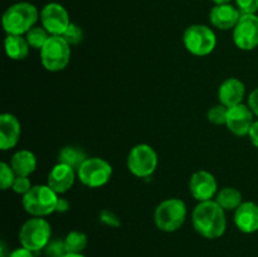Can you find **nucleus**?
I'll use <instances>...</instances> for the list:
<instances>
[{"label": "nucleus", "instance_id": "f257e3e1", "mask_svg": "<svg viewBox=\"0 0 258 257\" xmlns=\"http://www.w3.org/2000/svg\"><path fill=\"white\" fill-rule=\"evenodd\" d=\"M191 221L194 229L209 239L223 236L227 228L224 209L216 201L201 202L194 209Z\"/></svg>", "mask_w": 258, "mask_h": 257}, {"label": "nucleus", "instance_id": "f03ea898", "mask_svg": "<svg viewBox=\"0 0 258 257\" xmlns=\"http://www.w3.org/2000/svg\"><path fill=\"white\" fill-rule=\"evenodd\" d=\"M39 13L30 3H17L3 15V27L8 35L27 34L37 23Z\"/></svg>", "mask_w": 258, "mask_h": 257}, {"label": "nucleus", "instance_id": "7ed1b4c3", "mask_svg": "<svg viewBox=\"0 0 258 257\" xmlns=\"http://www.w3.org/2000/svg\"><path fill=\"white\" fill-rule=\"evenodd\" d=\"M58 201V194L49 185H35L23 196L22 203L25 212L33 217H45L57 212Z\"/></svg>", "mask_w": 258, "mask_h": 257}, {"label": "nucleus", "instance_id": "20e7f679", "mask_svg": "<svg viewBox=\"0 0 258 257\" xmlns=\"http://www.w3.org/2000/svg\"><path fill=\"white\" fill-rule=\"evenodd\" d=\"M155 224L164 232H175L186 219V206L181 199L170 198L161 202L154 214Z\"/></svg>", "mask_w": 258, "mask_h": 257}, {"label": "nucleus", "instance_id": "39448f33", "mask_svg": "<svg viewBox=\"0 0 258 257\" xmlns=\"http://www.w3.org/2000/svg\"><path fill=\"white\" fill-rule=\"evenodd\" d=\"M71 59V45L62 35H50L40 49V60L43 67L49 72L64 70Z\"/></svg>", "mask_w": 258, "mask_h": 257}, {"label": "nucleus", "instance_id": "423d86ee", "mask_svg": "<svg viewBox=\"0 0 258 257\" xmlns=\"http://www.w3.org/2000/svg\"><path fill=\"white\" fill-rule=\"evenodd\" d=\"M50 224L43 217H33L22 226L19 241L23 247L32 252L44 249L50 241Z\"/></svg>", "mask_w": 258, "mask_h": 257}, {"label": "nucleus", "instance_id": "0eeeda50", "mask_svg": "<svg viewBox=\"0 0 258 257\" xmlns=\"http://www.w3.org/2000/svg\"><path fill=\"white\" fill-rule=\"evenodd\" d=\"M186 50L194 55H208L217 45V38L213 30L207 25L194 24L185 29L183 37Z\"/></svg>", "mask_w": 258, "mask_h": 257}, {"label": "nucleus", "instance_id": "6e6552de", "mask_svg": "<svg viewBox=\"0 0 258 257\" xmlns=\"http://www.w3.org/2000/svg\"><path fill=\"white\" fill-rule=\"evenodd\" d=\"M158 166V154L148 144H139L127 156V168L139 178H148Z\"/></svg>", "mask_w": 258, "mask_h": 257}, {"label": "nucleus", "instance_id": "1a4fd4ad", "mask_svg": "<svg viewBox=\"0 0 258 257\" xmlns=\"http://www.w3.org/2000/svg\"><path fill=\"white\" fill-rule=\"evenodd\" d=\"M77 175L88 188H100L111 179L112 166L105 159L88 158L77 170Z\"/></svg>", "mask_w": 258, "mask_h": 257}, {"label": "nucleus", "instance_id": "9d476101", "mask_svg": "<svg viewBox=\"0 0 258 257\" xmlns=\"http://www.w3.org/2000/svg\"><path fill=\"white\" fill-rule=\"evenodd\" d=\"M234 44L242 50H252L258 47V17L256 14H242L233 29Z\"/></svg>", "mask_w": 258, "mask_h": 257}, {"label": "nucleus", "instance_id": "9b49d317", "mask_svg": "<svg viewBox=\"0 0 258 257\" xmlns=\"http://www.w3.org/2000/svg\"><path fill=\"white\" fill-rule=\"evenodd\" d=\"M43 28L50 35H63L70 27L71 20L67 10L58 3H49L40 13Z\"/></svg>", "mask_w": 258, "mask_h": 257}, {"label": "nucleus", "instance_id": "f8f14e48", "mask_svg": "<svg viewBox=\"0 0 258 257\" xmlns=\"http://www.w3.org/2000/svg\"><path fill=\"white\" fill-rule=\"evenodd\" d=\"M253 115L249 106L239 103L228 108V115H227V127L231 133L237 136H246L249 134L252 125H253Z\"/></svg>", "mask_w": 258, "mask_h": 257}, {"label": "nucleus", "instance_id": "ddd939ff", "mask_svg": "<svg viewBox=\"0 0 258 257\" xmlns=\"http://www.w3.org/2000/svg\"><path fill=\"white\" fill-rule=\"evenodd\" d=\"M189 189L194 199L198 202H207L212 201V198L216 196L218 184L213 174L207 170H199L191 175Z\"/></svg>", "mask_w": 258, "mask_h": 257}, {"label": "nucleus", "instance_id": "4468645a", "mask_svg": "<svg viewBox=\"0 0 258 257\" xmlns=\"http://www.w3.org/2000/svg\"><path fill=\"white\" fill-rule=\"evenodd\" d=\"M76 170L72 166L67 164L58 163L57 165L53 166L50 173L48 174V183L47 185L55 191L57 194L66 193L72 188L75 184Z\"/></svg>", "mask_w": 258, "mask_h": 257}, {"label": "nucleus", "instance_id": "2eb2a0df", "mask_svg": "<svg viewBox=\"0 0 258 257\" xmlns=\"http://www.w3.org/2000/svg\"><path fill=\"white\" fill-rule=\"evenodd\" d=\"M22 134L20 122L12 113H3L0 116V148L9 150L18 144Z\"/></svg>", "mask_w": 258, "mask_h": 257}, {"label": "nucleus", "instance_id": "dca6fc26", "mask_svg": "<svg viewBox=\"0 0 258 257\" xmlns=\"http://www.w3.org/2000/svg\"><path fill=\"white\" fill-rule=\"evenodd\" d=\"M241 17L242 14L238 8H234L231 4L216 5L209 14L212 24L222 30H229L232 28L234 29Z\"/></svg>", "mask_w": 258, "mask_h": 257}, {"label": "nucleus", "instance_id": "f3484780", "mask_svg": "<svg viewBox=\"0 0 258 257\" xmlns=\"http://www.w3.org/2000/svg\"><path fill=\"white\" fill-rule=\"evenodd\" d=\"M234 223L243 233H254L258 231V204L243 202L234 213Z\"/></svg>", "mask_w": 258, "mask_h": 257}, {"label": "nucleus", "instance_id": "a211bd4d", "mask_svg": "<svg viewBox=\"0 0 258 257\" xmlns=\"http://www.w3.org/2000/svg\"><path fill=\"white\" fill-rule=\"evenodd\" d=\"M246 87L243 82L238 78H228L221 85L218 90L219 102L226 107H233V106L242 103L244 97Z\"/></svg>", "mask_w": 258, "mask_h": 257}, {"label": "nucleus", "instance_id": "6ab92c4d", "mask_svg": "<svg viewBox=\"0 0 258 257\" xmlns=\"http://www.w3.org/2000/svg\"><path fill=\"white\" fill-rule=\"evenodd\" d=\"M10 166L17 176H29L37 168V158L29 150H19L13 155Z\"/></svg>", "mask_w": 258, "mask_h": 257}, {"label": "nucleus", "instance_id": "aec40b11", "mask_svg": "<svg viewBox=\"0 0 258 257\" xmlns=\"http://www.w3.org/2000/svg\"><path fill=\"white\" fill-rule=\"evenodd\" d=\"M29 47V43L22 35H8L5 38V52L8 57L14 60H22L27 58Z\"/></svg>", "mask_w": 258, "mask_h": 257}, {"label": "nucleus", "instance_id": "412c9836", "mask_svg": "<svg viewBox=\"0 0 258 257\" xmlns=\"http://www.w3.org/2000/svg\"><path fill=\"white\" fill-rule=\"evenodd\" d=\"M217 203L224 209V211H236L243 202H242V193L236 188L226 186L217 194Z\"/></svg>", "mask_w": 258, "mask_h": 257}, {"label": "nucleus", "instance_id": "4be33fe9", "mask_svg": "<svg viewBox=\"0 0 258 257\" xmlns=\"http://www.w3.org/2000/svg\"><path fill=\"white\" fill-rule=\"evenodd\" d=\"M87 155L85 151L77 146H66L60 150L59 153V163L67 164V165L72 166L75 170H78L83 163L87 160Z\"/></svg>", "mask_w": 258, "mask_h": 257}, {"label": "nucleus", "instance_id": "5701e85b", "mask_svg": "<svg viewBox=\"0 0 258 257\" xmlns=\"http://www.w3.org/2000/svg\"><path fill=\"white\" fill-rule=\"evenodd\" d=\"M64 244L67 253H82L87 247V236L82 232H70L64 238Z\"/></svg>", "mask_w": 258, "mask_h": 257}, {"label": "nucleus", "instance_id": "b1692460", "mask_svg": "<svg viewBox=\"0 0 258 257\" xmlns=\"http://www.w3.org/2000/svg\"><path fill=\"white\" fill-rule=\"evenodd\" d=\"M49 33L44 29V28L40 27H34L27 33V42L29 43V45L34 49H42L44 47V44L47 43V40L49 39Z\"/></svg>", "mask_w": 258, "mask_h": 257}, {"label": "nucleus", "instance_id": "393cba45", "mask_svg": "<svg viewBox=\"0 0 258 257\" xmlns=\"http://www.w3.org/2000/svg\"><path fill=\"white\" fill-rule=\"evenodd\" d=\"M15 178H17V174L14 173L12 166L8 165L7 163L3 161L0 164V186H2L3 190H7V189L12 188Z\"/></svg>", "mask_w": 258, "mask_h": 257}, {"label": "nucleus", "instance_id": "a878e982", "mask_svg": "<svg viewBox=\"0 0 258 257\" xmlns=\"http://www.w3.org/2000/svg\"><path fill=\"white\" fill-rule=\"evenodd\" d=\"M227 115H228V107L221 103L209 108L208 120L214 125H224L227 122Z\"/></svg>", "mask_w": 258, "mask_h": 257}, {"label": "nucleus", "instance_id": "bb28decb", "mask_svg": "<svg viewBox=\"0 0 258 257\" xmlns=\"http://www.w3.org/2000/svg\"><path fill=\"white\" fill-rule=\"evenodd\" d=\"M45 256L47 257H63L67 254L64 241L62 239H53L44 248Z\"/></svg>", "mask_w": 258, "mask_h": 257}, {"label": "nucleus", "instance_id": "cd10ccee", "mask_svg": "<svg viewBox=\"0 0 258 257\" xmlns=\"http://www.w3.org/2000/svg\"><path fill=\"white\" fill-rule=\"evenodd\" d=\"M62 37L67 40L68 44L75 45L78 44L83 39V32L81 29V27H78L75 23H71L70 27L67 28V30H66Z\"/></svg>", "mask_w": 258, "mask_h": 257}, {"label": "nucleus", "instance_id": "c85d7f7f", "mask_svg": "<svg viewBox=\"0 0 258 257\" xmlns=\"http://www.w3.org/2000/svg\"><path fill=\"white\" fill-rule=\"evenodd\" d=\"M12 188L17 194L25 196L32 189V184H30V180L28 176H17Z\"/></svg>", "mask_w": 258, "mask_h": 257}, {"label": "nucleus", "instance_id": "c756f323", "mask_svg": "<svg viewBox=\"0 0 258 257\" xmlns=\"http://www.w3.org/2000/svg\"><path fill=\"white\" fill-rule=\"evenodd\" d=\"M236 3L241 14H256L258 12V0H236Z\"/></svg>", "mask_w": 258, "mask_h": 257}, {"label": "nucleus", "instance_id": "7c9ffc66", "mask_svg": "<svg viewBox=\"0 0 258 257\" xmlns=\"http://www.w3.org/2000/svg\"><path fill=\"white\" fill-rule=\"evenodd\" d=\"M100 218H101V222L105 224H107V226H111V227H120V219L116 217L115 213H112V212L107 211V209H105V211L101 212L100 214Z\"/></svg>", "mask_w": 258, "mask_h": 257}, {"label": "nucleus", "instance_id": "2f4dec72", "mask_svg": "<svg viewBox=\"0 0 258 257\" xmlns=\"http://www.w3.org/2000/svg\"><path fill=\"white\" fill-rule=\"evenodd\" d=\"M248 106L249 108L252 110V112L258 117V88L253 90L251 92L248 97Z\"/></svg>", "mask_w": 258, "mask_h": 257}, {"label": "nucleus", "instance_id": "473e14b6", "mask_svg": "<svg viewBox=\"0 0 258 257\" xmlns=\"http://www.w3.org/2000/svg\"><path fill=\"white\" fill-rule=\"evenodd\" d=\"M8 257H34V254H33V252L30 251V249L22 246L20 248H17L14 249V251L10 252Z\"/></svg>", "mask_w": 258, "mask_h": 257}, {"label": "nucleus", "instance_id": "72a5a7b5", "mask_svg": "<svg viewBox=\"0 0 258 257\" xmlns=\"http://www.w3.org/2000/svg\"><path fill=\"white\" fill-rule=\"evenodd\" d=\"M248 136H249V139H251L252 144H253V145L258 149V120L254 121L253 125H252Z\"/></svg>", "mask_w": 258, "mask_h": 257}, {"label": "nucleus", "instance_id": "f704fd0d", "mask_svg": "<svg viewBox=\"0 0 258 257\" xmlns=\"http://www.w3.org/2000/svg\"><path fill=\"white\" fill-rule=\"evenodd\" d=\"M70 208V203H68L67 199H59L58 201V206H57V212H66L67 209Z\"/></svg>", "mask_w": 258, "mask_h": 257}, {"label": "nucleus", "instance_id": "c9c22d12", "mask_svg": "<svg viewBox=\"0 0 258 257\" xmlns=\"http://www.w3.org/2000/svg\"><path fill=\"white\" fill-rule=\"evenodd\" d=\"M7 244H5L4 241H2V244H0V257H8L9 256V253H8L7 251Z\"/></svg>", "mask_w": 258, "mask_h": 257}, {"label": "nucleus", "instance_id": "e433bc0d", "mask_svg": "<svg viewBox=\"0 0 258 257\" xmlns=\"http://www.w3.org/2000/svg\"><path fill=\"white\" fill-rule=\"evenodd\" d=\"M213 3H216V5H219V4H228L231 0H212Z\"/></svg>", "mask_w": 258, "mask_h": 257}, {"label": "nucleus", "instance_id": "4c0bfd02", "mask_svg": "<svg viewBox=\"0 0 258 257\" xmlns=\"http://www.w3.org/2000/svg\"><path fill=\"white\" fill-rule=\"evenodd\" d=\"M63 257H86V256H83L82 253H67Z\"/></svg>", "mask_w": 258, "mask_h": 257}]
</instances>
